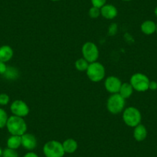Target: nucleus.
<instances>
[{
    "mask_svg": "<svg viewBox=\"0 0 157 157\" xmlns=\"http://www.w3.org/2000/svg\"><path fill=\"white\" fill-rule=\"evenodd\" d=\"M6 127L11 135L21 136L27 131V124L23 118L14 115L9 117Z\"/></svg>",
    "mask_w": 157,
    "mask_h": 157,
    "instance_id": "obj_1",
    "label": "nucleus"
},
{
    "mask_svg": "<svg viewBox=\"0 0 157 157\" xmlns=\"http://www.w3.org/2000/svg\"><path fill=\"white\" fill-rule=\"evenodd\" d=\"M123 120L126 125L130 127H136L140 124L142 120V115L140 110L133 106L128 107L123 110Z\"/></svg>",
    "mask_w": 157,
    "mask_h": 157,
    "instance_id": "obj_2",
    "label": "nucleus"
},
{
    "mask_svg": "<svg viewBox=\"0 0 157 157\" xmlns=\"http://www.w3.org/2000/svg\"><path fill=\"white\" fill-rule=\"evenodd\" d=\"M126 105V99L119 93L112 94L107 100L106 107L112 114H119L123 112Z\"/></svg>",
    "mask_w": 157,
    "mask_h": 157,
    "instance_id": "obj_3",
    "label": "nucleus"
},
{
    "mask_svg": "<svg viewBox=\"0 0 157 157\" xmlns=\"http://www.w3.org/2000/svg\"><path fill=\"white\" fill-rule=\"evenodd\" d=\"M86 74L90 80L93 82H98L102 81L105 75V67L102 63L99 62L90 63L88 69L86 70Z\"/></svg>",
    "mask_w": 157,
    "mask_h": 157,
    "instance_id": "obj_4",
    "label": "nucleus"
},
{
    "mask_svg": "<svg viewBox=\"0 0 157 157\" xmlns=\"http://www.w3.org/2000/svg\"><path fill=\"white\" fill-rule=\"evenodd\" d=\"M43 153L46 157H63L66 152L63 143L57 140H50L45 143Z\"/></svg>",
    "mask_w": 157,
    "mask_h": 157,
    "instance_id": "obj_5",
    "label": "nucleus"
},
{
    "mask_svg": "<svg viewBox=\"0 0 157 157\" xmlns=\"http://www.w3.org/2000/svg\"><path fill=\"white\" fill-rule=\"evenodd\" d=\"M149 78L146 75L141 72H136L131 76L129 83L136 91L146 92L149 90Z\"/></svg>",
    "mask_w": 157,
    "mask_h": 157,
    "instance_id": "obj_6",
    "label": "nucleus"
},
{
    "mask_svg": "<svg viewBox=\"0 0 157 157\" xmlns=\"http://www.w3.org/2000/svg\"><path fill=\"white\" fill-rule=\"evenodd\" d=\"M82 58L85 59L90 63L97 61L99 56V49L93 42H87L82 47Z\"/></svg>",
    "mask_w": 157,
    "mask_h": 157,
    "instance_id": "obj_7",
    "label": "nucleus"
},
{
    "mask_svg": "<svg viewBox=\"0 0 157 157\" xmlns=\"http://www.w3.org/2000/svg\"><path fill=\"white\" fill-rule=\"evenodd\" d=\"M10 110L13 115L22 118L28 116L29 113V108L26 102L20 99H17L12 102L10 105Z\"/></svg>",
    "mask_w": 157,
    "mask_h": 157,
    "instance_id": "obj_8",
    "label": "nucleus"
},
{
    "mask_svg": "<svg viewBox=\"0 0 157 157\" xmlns=\"http://www.w3.org/2000/svg\"><path fill=\"white\" fill-rule=\"evenodd\" d=\"M122 82L118 77L111 75L105 78L104 85H105V90L111 94H115V93H119L120 90V87L122 86Z\"/></svg>",
    "mask_w": 157,
    "mask_h": 157,
    "instance_id": "obj_9",
    "label": "nucleus"
},
{
    "mask_svg": "<svg viewBox=\"0 0 157 157\" xmlns=\"http://www.w3.org/2000/svg\"><path fill=\"white\" fill-rule=\"evenodd\" d=\"M21 138H22V146L27 150L32 151L36 149L37 146V140L33 134L25 132V134L21 136Z\"/></svg>",
    "mask_w": 157,
    "mask_h": 157,
    "instance_id": "obj_10",
    "label": "nucleus"
},
{
    "mask_svg": "<svg viewBox=\"0 0 157 157\" xmlns=\"http://www.w3.org/2000/svg\"><path fill=\"white\" fill-rule=\"evenodd\" d=\"M101 16L106 19H113L117 16L118 10L113 5L105 4L100 9Z\"/></svg>",
    "mask_w": 157,
    "mask_h": 157,
    "instance_id": "obj_11",
    "label": "nucleus"
},
{
    "mask_svg": "<svg viewBox=\"0 0 157 157\" xmlns=\"http://www.w3.org/2000/svg\"><path fill=\"white\" fill-rule=\"evenodd\" d=\"M14 55V52L11 46L8 45L0 46V61L3 63H8L12 59Z\"/></svg>",
    "mask_w": 157,
    "mask_h": 157,
    "instance_id": "obj_12",
    "label": "nucleus"
},
{
    "mask_svg": "<svg viewBox=\"0 0 157 157\" xmlns=\"http://www.w3.org/2000/svg\"><path fill=\"white\" fill-rule=\"evenodd\" d=\"M146 136H147V129L144 125H142L140 123L138 126L134 127L133 137L136 141H143L146 138Z\"/></svg>",
    "mask_w": 157,
    "mask_h": 157,
    "instance_id": "obj_13",
    "label": "nucleus"
},
{
    "mask_svg": "<svg viewBox=\"0 0 157 157\" xmlns=\"http://www.w3.org/2000/svg\"><path fill=\"white\" fill-rule=\"evenodd\" d=\"M140 28L145 35H152L156 31V24L152 20H146L141 24Z\"/></svg>",
    "mask_w": 157,
    "mask_h": 157,
    "instance_id": "obj_14",
    "label": "nucleus"
},
{
    "mask_svg": "<svg viewBox=\"0 0 157 157\" xmlns=\"http://www.w3.org/2000/svg\"><path fill=\"white\" fill-rule=\"evenodd\" d=\"M63 146L66 153H73L78 149V143L73 139H67L63 143Z\"/></svg>",
    "mask_w": 157,
    "mask_h": 157,
    "instance_id": "obj_15",
    "label": "nucleus"
},
{
    "mask_svg": "<svg viewBox=\"0 0 157 157\" xmlns=\"http://www.w3.org/2000/svg\"><path fill=\"white\" fill-rule=\"evenodd\" d=\"M6 145L7 147L10 148V149L16 150L20 146H22V138H21L20 136L11 135L7 140Z\"/></svg>",
    "mask_w": 157,
    "mask_h": 157,
    "instance_id": "obj_16",
    "label": "nucleus"
},
{
    "mask_svg": "<svg viewBox=\"0 0 157 157\" xmlns=\"http://www.w3.org/2000/svg\"><path fill=\"white\" fill-rule=\"evenodd\" d=\"M133 88H132V85L129 82H124L122 84L120 90L119 91V94L121 96H123L125 99H129L131 96H132V93H133Z\"/></svg>",
    "mask_w": 157,
    "mask_h": 157,
    "instance_id": "obj_17",
    "label": "nucleus"
},
{
    "mask_svg": "<svg viewBox=\"0 0 157 157\" xmlns=\"http://www.w3.org/2000/svg\"><path fill=\"white\" fill-rule=\"evenodd\" d=\"M19 72L17 69L13 66H8L3 76L8 80H15L19 78Z\"/></svg>",
    "mask_w": 157,
    "mask_h": 157,
    "instance_id": "obj_18",
    "label": "nucleus"
},
{
    "mask_svg": "<svg viewBox=\"0 0 157 157\" xmlns=\"http://www.w3.org/2000/svg\"><path fill=\"white\" fill-rule=\"evenodd\" d=\"M89 65H90V63L88 61H86L84 58H80L75 61V67L78 71L84 72L87 70Z\"/></svg>",
    "mask_w": 157,
    "mask_h": 157,
    "instance_id": "obj_19",
    "label": "nucleus"
},
{
    "mask_svg": "<svg viewBox=\"0 0 157 157\" xmlns=\"http://www.w3.org/2000/svg\"><path fill=\"white\" fill-rule=\"evenodd\" d=\"M9 117L10 116L7 114L6 111L2 108H0V129H3L6 126Z\"/></svg>",
    "mask_w": 157,
    "mask_h": 157,
    "instance_id": "obj_20",
    "label": "nucleus"
},
{
    "mask_svg": "<svg viewBox=\"0 0 157 157\" xmlns=\"http://www.w3.org/2000/svg\"><path fill=\"white\" fill-rule=\"evenodd\" d=\"M2 157H19V154L16 149H10L7 147L2 150Z\"/></svg>",
    "mask_w": 157,
    "mask_h": 157,
    "instance_id": "obj_21",
    "label": "nucleus"
},
{
    "mask_svg": "<svg viewBox=\"0 0 157 157\" xmlns=\"http://www.w3.org/2000/svg\"><path fill=\"white\" fill-rule=\"evenodd\" d=\"M89 16L92 19H96V18H98L99 16H101L100 9L93 6L89 10Z\"/></svg>",
    "mask_w": 157,
    "mask_h": 157,
    "instance_id": "obj_22",
    "label": "nucleus"
},
{
    "mask_svg": "<svg viewBox=\"0 0 157 157\" xmlns=\"http://www.w3.org/2000/svg\"><path fill=\"white\" fill-rule=\"evenodd\" d=\"M10 96L6 93H1L0 94V105H6L10 103Z\"/></svg>",
    "mask_w": 157,
    "mask_h": 157,
    "instance_id": "obj_23",
    "label": "nucleus"
},
{
    "mask_svg": "<svg viewBox=\"0 0 157 157\" xmlns=\"http://www.w3.org/2000/svg\"><path fill=\"white\" fill-rule=\"evenodd\" d=\"M91 2L93 6L101 9L103 6L105 5L106 0H91Z\"/></svg>",
    "mask_w": 157,
    "mask_h": 157,
    "instance_id": "obj_24",
    "label": "nucleus"
},
{
    "mask_svg": "<svg viewBox=\"0 0 157 157\" xmlns=\"http://www.w3.org/2000/svg\"><path fill=\"white\" fill-rule=\"evenodd\" d=\"M7 67H8V66H6V63L0 61V75H3L4 74H5L6 71L7 69Z\"/></svg>",
    "mask_w": 157,
    "mask_h": 157,
    "instance_id": "obj_25",
    "label": "nucleus"
},
{
    "mask_svg": "<svg viewBox=\"0 0 157 157\" xmlns=\"http://www.w3.org/2000/svg\"><path fill=\"white\" fill-rule=\"evenodd\" d=\"M149 90H157V82L155 81H150L149 85Z\"/></svg>",
    "mask_w": 157,
    "mask_h": 157,
    "instance_id": "obj_26",
    "label": "nucleus"
},
{
    "mask_svg": "<svg viewBox=\"0 0 157 157\" xmlns=\"http://www.w3.org/2000/svg\"><path fill=\"white\" fill-rule=\"evenodd\" d=\"M23 157H39V155L33 152H29L27 153H25Z\"/></svg>",
    "mask_w": 157,
    "mask_h": 157,
    "instance_id": "obj_27",
    "label": "nucleus"
},
{
    "mask_svg": "<svg viewBox=\"0 0 157 157\" xmlns=\"http://www.w3.org/2000/svg\"><path fill=\"white\" fill-rule=\"evenodd\" d=\"M2 150H3V149H2V148H1V146H0V157H2Z\"/></svg>",
    "mask_w": 157,
    "mask_h": 157,
    "instance_id": "obj_28",
    "label": "nucleus"
},
{
    "mask_svg": "<svg viewBox=\"0 0 157 157\" xmlns=\"http://www.w3.org/2000/svg\"><path fill=\"white\" fill-rule=\"evenodd\" d=\"M154 13H155V16H156V17H157V6L155 7V11H154Z\"/></svg>",
    "mask_w": 157,
    "mask_h": 157,
    "instance_id": "obj_29",
    "label": "nucleus"
},
{
    "mask_svg": "<svg viewBox=\"0 0 157 157\" xmlns=\"http://www.w3.org/2000/svg\"><path fill=\"white\" fill-rule=\"evenodd\" d=\"M123 1H124V2H130L132 0H123Z\"/></svg>",
    "mask_w": 157,
    "mask_h": 157,
    "instance_id": "obj_30",
    "label": "nucleus"
},
{
    "mask_svg": "<svg viewBox=\"0 0 157 157\" xmlns=\"http://www.w3.org/2000/svg\"><path fill=\"white\" fill-rule=\"evenodd\" d=\"M53 2H58V1H60V0H52Z\"/></svg>",
    "mask_w": 157,
    "mask_h": 157,
    "instance_id": "obj_31",
    "label": "nucleus"
},
{
    "mask_svg": "<svg viewBox=\"0 0 157 157\" xmlns=\"http://www.w3.org/2000/svg\"><path fill=\"white\" fill-rule=\"evenodd\" d=\"M157 33V24H156V31H155Z\"/></svg>",
    "mask_w": 157,
    "mask_h": 157,
    "instance_id": "obj_32",
    "label": "nucleus"
}]
</instances>
